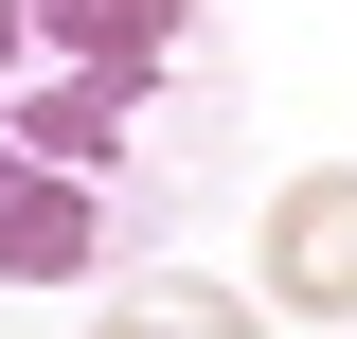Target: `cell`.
<instances>
[{"mask_svg": "<svg viewBox=\"0 0 357 339\" xmlns=\"http://www.w3.org/2000/svg\"><path fill=\"white\" fill-rule=\"evenodd\" d=\"M232 107L197 0H0V286H143L215 197Z\"/></svg>", "mask_w": 357, "mask_h": 339, "instance_id": "obj_1", "label": "cell"}, {"mask_svg": "<svg viewBox=\"0 0 357 339\" xmlns=\"http://www.w3.org/2000/svg\"><path fill=\"white\" fill-rule=\"evenodd\" d=\"M268 303H304V322H357V161L268 179Z\"/></svg>", "mask_w": 357, "mask_h": 339, "instance_id": "obj_2", "label": "cell"}, {"mask_svg": "<svg viewBox=\"0 0 357 339\" xmlns=\"http://www.w3.org/2000/svg\"><path fill=\"white\" fill-rule=\"evenodd\" d=\"M107 339H268V322H250L232 286H197V268H143V286H126V322H107Z\"/></svg>", "mask_w": 357, "mask_h": 339, "instance_id": "obj_3", "label": "cell"}]
</instances>
